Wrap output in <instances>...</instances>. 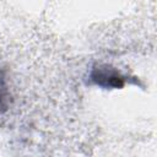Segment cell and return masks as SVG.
I'll return each mask as SVG.
<instances>
[{
  "label": "cell",
  "instance_id": "1",
  "mask_svg": "<svg viewBox=\"0 0 157 157\" xmlns=\"http://www.w3.org/2000/svg\"><path fill=\"white\" fill-rule=\"evenodd\" d=\"M92 77L99 85L103 81H105V83H103V86H121L123 85V78L115 71L108 70V67H105V69H98L97 70V74L93 75Z\"/></svg>",
  "mask_w": 157,
  "mask_h": 157
},
{
  "label": "cell",
  "instance_id": "2",
  "mask_svg": "<svg viewBox=\"0 0 157 157\" xmlns=\"http://www.w3.org/2000/svg\"><path fill=\"white\" fill-rule=\"evenodd\" d=\"M6 97H7V90H6L5 80H4L2 75L0 74V110H1V108H4V107H5Z\"/></svg>",
  "mask_w": 157,
  "mask_h": 157
}]
</instances>
